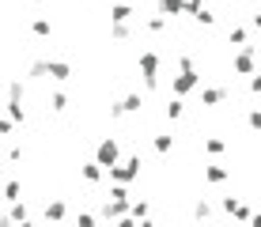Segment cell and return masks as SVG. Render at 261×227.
I'll return each instance as SVG.
<instances>
[{"label": "cell", "mask_w": 261, "mask_h": 227, "mask_svg": "<svg viewBox=\"0 0 261 227\" xmlns=\"http://www.w3.org/2000/svg\"><path fill=\"white\" fill-rule=\"evenodd\" d=\"M246 125H250V133H257V129H261V110H257V106H250V114H246Z\"/></svg>", "instance_id": "obj_32"}, {"label": "cell", "mask_w": 261, "mask_h": 227, "mask_svg": "<svg viewBox=\"0 0 261 227\" xmlns=\"http://www.w3.org/2000/svg\"><path fill=\"white\" fill-rule=\"evenodd\" d=\"M121 159V144L118 140H114V136H106V140H98V148H95V163H98V167H114V163H118Z\"/></svg>", "instance_id": "obj_5"}, {"label": "cell", "mask_w": 261, "mask_h": 227, "mask_svg": "<svg viewBox=\"0 0 261 227\" xmlns=\"http://www.w3.org/2000/svg\"><path fill=\"white\" fill-rule=\"evenodd\" d=\"M80 178H84V182H91V186H98V182L106 178V170L91 159V163H84V167H80Z\"/></svg>", "instance_id": "obj_11"}, {"label": "cell", "mask_w": 261, "mask_h": 227, "mask_svg": "<svg viewBox=\"0 0 261 227\" xmlns=\"http://www.w3.org/2000/svg\"><path fill=\"white\" fill-rule=\"evenodd\" d=\"M227 42H231V45H246V42H250V31H246V27H231Z\"/></svg>", "instance_id": "obj_27"}, {"label": "cell", "mask_w": 261, "mask_h": 227, "mask_svg": "<svg viewBox=\"0 0 261 227\" xmlns=\"http://www.w3.org/2000/svg\"><path fill=\"white\" fill-rule=\"evenodd\" d=\"M140 80H144V87H148V91L159 87V53L155 49H144L140 53Z\"/></svg>", "instance_id": "obj_3"}, {"label": "cell", "mask_w": 261, "mask_h": 227, "mask_svg": "<svg viewBox=\"0 0 261 227\" xmlns=\"http://www.w3.org/2000/svg\"><path fill=\"white\" fill-rule=\"evenodd\" d=\"M193 19H197V23H204V27H212V23H216V15L208 12V8H201V12L193 15Z\"/></svg>", "instance_id": "obj_35"}, {"label": "cell", "mask_w": 261, "mask_h": 227, "mask_svg": "<svg viewBox=\"0 0 261 227\" xmlns=\"http://www.w3.org/2000/svg\"><path fill=\"white\" fill-rule=\"evenodd\" d=\"M31 34H34V38H49V34H53V23L46 19V15H34V19H31Z\"/></svg>", "instance_id": "obj_13"}, {"label": "cell", "mask_w": 261, "mask_h": 227, "mask_svg": "<svg viewBox=\"0 0 261 227\" xmlns=\"http://www.w3.org/2000/svg\"><path fill=\"white\" fill-rule=\"evenodd\" d=\"M227 178H231L227 167H204V182H208V186H223Z\"/></svg>", "instance_id": "obj_14"}, {"label": "cell", "mask_w": 261, "mask_h": 227, "mask_svg": "<svg viewBox=\"0 0 261 227\" xmlns=\"http://www.w3.org/2000/svg\"><path fill=\"white\" fill-rule=\"evenodd\" d=\"M204 152H208V156H223V152H227V140H223V136H208V140H204Z\"/></svg>", "instance_id": "obj_23"}, {"label": "cell", "mask_w": 261, "mask_h": 227, "mask_svg": "<svg viewBox=\"0 0 261 227\" xmlns=\"http://www.w3.org/2000/svg\"><path fill=\"white\" fill-rule=\"evenodd\" d=\"M133 15H137L133 4H110V23H129Z\"/></svg>", "instance_id": "obj_12"}, {"label": "cell", "mask_w": 261, "mask_h": 227, "mask_svg": "<svg viewBox=\"0 0 261 227\" xmlns=\"http://www.w3.org/2000/svg\"><path fill=\"white\" fill-rule=\"evenodd\" d=\"M148 31H151V34H163V31H167V19H163V15H151V19H148Z\"/></svg>", "instance_id": "obj_34"}, {"label": "cell", "mask_w": 261, "mask_h": 227, "mask_svg": "<svg viewBox=\"0 0 261 227\" xmlns=\"http://www.w3.org/2000/svg\"><path fill=\"white\" fill-rule=\"evenodd\" d=\"M0 197H4L8 205H12V201H19V178H8V182H0Z\"/></svg>", "instance_id": "obj_16"}, {"label": "cell", "mask_w": 261, "mask_h": 227, "mask_svg": "<svg viewBox=\"0 0 261 227\" xmlns=\"http://www.w3.org/2000/svg\"><path fill=\"white\" fill-rule=\"evenodd\" d=\"M23 95H27L23 84H19V80H12V84H8V98H12V103H23Z\"/></svg>", "instance_id": "obj_29"}, {"label": "cell", "mask_w": 261, "mask_h": 227, "mask_svg": "<svg viewBox=\"0 0 261 227\" xmlns=\"http://www.w3.org/2000/svg\"><path fill=\"white\" fill-rule=\"evenodd\" d=\"M212 212H216V208H212L208 201H204V197L193 205V220H197V223H208V220H212Z\"/></svg>", "instance_id": "obj_18"}, {"label": "cell", "mask_w": 261, "mask_h": 227, "mask_svg": "<svg viewBox=\"0 0 261 227\" xmlns=\"http://www.w3.org/2000/svg\"><path fill=\"white\" fill-rule=\"evenodd\" d=\"M246 4H250V0H246Z\"/></svg>", "instance_id": "obj_43"}, {"label": "cell", "mask_w": 261, "mask_h": 227, "mask_svg": "<svg viewBox=\"0 0 261 227\" xmlns=\"http://www.w3.org/2000/svg\"><path fill=\"white\" fill-rule=\"evenodd\" d=\"M8 220H12V223H23V220H31V212H27V205L23 201H12V205H8Z\"/></svg>", "instance_id": "obj_17"}, {"label": "cell", "mask_w": 261, "mask_h": 227, "mask_svg": "<svg viewBox=\"0 0 261 227\" xmlns=\"http://www.w3.org/2000/svg\"><path fill=\"white\" fill-rule=\"evenodd\" d=\"M140 110H144V95L140 91H129L125 98L110 103V117H129V114H140Z\"/></svg>", "instance_id": "obj_4"}, {"label": "cell", "mask_w": 261, "mask_h": 227, "mask_svg": "<svg viewBox=\"0 0 261 227\" xmlns=\"http://www.w3.org/2000/svg\"><path fill=\"white\" fill-rule=\"evenodd\" d=\"M163 114L170 117V121H178V117H182V114H186V103H182V98H170V103L163 106Z\"/></svg>", "instance_id": "obj_25"}, {"label": "cell", "mask_w": 261, "mask_h": 227, "mask_svg": "<svg viewBox=\"0 0 261 227\" xmlns=\"http://www.w3.org/2000/svg\"><path fill=\"white\" fill-rule=\"evenodd\" d=\"M151 205L148 201H129V220H148Z\"/></svg>", "instance_id": "obj_21"}, {"label": "cell", "mask_w": 261, "mask_h": 227, "mask_svg": "<svg viewBox=\"0 0 261 227\" xmlns=\"http://www.w3.org/2000/svg\"><path fill=\"white\" fill-rule=\"evenodd\" d=\"M246 87H250V95L257 98V95H261V76H250V80H246Z\"/></svg>", "instance_id": "obj_36"}, {"label": "cell", "mask_w": 261, "mask_h": 227, "mask_svg": "<svg viewBox=\"0 0 261 227\" xmlns=\"http://www.w3.org/2000/svg\"><path fill=\"white\" fill-rule=\"evenodd\" d=\"M227 95H231L227 87H201V106H220L227 103Z\"/></svg>", "instance_id": "obj_9"}, {"label": "cell", "mask_w": 261, "mask_h": 227, "mask_svg": "<svg viewBox=\"0 0 261 227\" xmlns=\"http://www.w3.org/2000/svg\"><path fill=\"white\" fill-rule=\"evenodd\" d=\"M114 227H137V220H129V216H121V220H114Z\"/></svg>", "instance_id": "obj_39"}, {"label": "cell", "mask_w": 261, "mask_h": 227, "mask_svg": "<svg viewBox=\"0 0 261 227\" xmlns=\"http://www.w3.org/2000/svg\"><path fill=\"white\" fill-rule=\"evenodd\" d=\"M110 38L114 42H129L133 38V27L129 23H110Z\"/></svg>", "instance_id": "obj_20"}, {"label": "cell", "mask_w": 261, "mask_h": 227, "mask_svg": "<svg viewBox=\"0 0 261 227\" xmlns=\"http://www.w3.org/2000/svg\"><path fill=\"white\" fill-rule=\"evenodd\" d=\"M231 68H235V76H257V45H239V53L231 57Z\"/></svg>", "instance_id": "obj_2"}, {"label": "cell", "mask_w": 261, "mask_h": 227, "mask_svg": "<svg viewBox=\"0 0 261 227\" xmlns=\"http://www.w3.org/2000/svg\"><path fill=\"white\" fill-rule=\"evenodd\" d=\"M182 4H186V0H159V15L170 23L174 15H182Z\"/></svg>", "instance_id": "obj_15"}, {"label": "cell", "mask_w": 261, "mask_h": 227, "mask_svg": "<svg viewBox=\"0 0 261 227\" xmlns=\"http://www.w3.org/2000/svg\"><path fill=\"white\" fill-rule=\"evenodd\" d=\"M27 76H31V80H46V61H31V68H27Z\"/></svg>", "instance_id": "obj_28"}, {"label": "cell", "mask_w": 261, "mask_h": 227, "mask_svg": "<svg viewBox=\"0 0 261 227\" xmlns=\"http://www.w3.org/2000/svg\"><path fill=\"white\" fill-rule=\"evenodd\" d=\"M76 227H98V216L95 212H80L76 216Z\"/></svg>", "instance_id": "obj_33"}, {"label": "cell", "mask_w": 261, "mask_h": 227, "mask_svg": "<svg viewBox=\"0 0 261 227\" xmlns=\"http://www.w3.org/2000/svg\"><path fill=\"white\" fill-rule=\"evenodd\" d=\"M197 87H201V72H178V76L170 80V95H174V98H186Z\"/></svg>", "instance_id": "obj_6"}, {"label": "cell", "mask_w": 261, "mask_h": 227, "mask_svg": "<svg viewBox=\"0 0 261 227\" xmlns=\"http://www.w3.org/2000/svg\"><path fill=\"white\" fill-rule=\"evenodd\" d=\"M49 110L53 114H65L68 110V95H65V91H53V95H49Z\"/></svg>", "instance_id": "obj_22"}, {"label": "cell", "mask_w": 261, "mask_h": 227, "mask_svg": "<svg viewBox=\"0 0 261 227\" xmlns=\"http://www.w3.org/2000/svg\"><path fill=\"white\" fill-rule=\"evenodd\" d=\"M137 227H155V220H151V216L148 220H137Z\"/></svg>", "instance_id": "obj_40"}, {"label": "cell", "mask_w": 261, "mask_h": 227, "mask_svg": "<svg viewBox=\"0 0 261 227\" xmlns=\"http://www.w3.org/2000/svg\"><path fill=\"white\" fill-rule=\"evenodd\" d=\"M65 216H68V201H65V197H53V201L46 205V220L49 223H61Z\"/></svg>", "instance_id": "obj_10"}, {"label": "cell", "mask_w": 261, "mask_h": 227, "mask_svg": "<svg viewBox=\"0 0 261 227\" xmlns=\"http://www.w3.org/2000/svg\"><path fill=\"white\" fill-rule=\"evenodd\" d=\"M12 227H34V223H31V220H23V223H12Z\"/></svg>", "instance_id": "obj_42"}, {"label": "cell", "mask_w": 261, "mask_h": 227, "mask_svg": "<svg viewBox=\"0 0 261 227\" xmlns=\"http://www.w3.org/2000/svg\"><path fill=\"white\" fill-rule=\"evenodd\" d=\"M151 148H155V152H159V156H167V152H170V148H174V136H170V133H159V136H155V140H151Z\"/></svg>", "instance_id": "obj_24"}, {"label": "cell", "mask_w": 261, "mask_h": 227, "mask_svg": "<svg viewBox=\"0 0 261 227\" xmlns=\"http://www.w3.org/2000/svg\"><path fill=\"white\" fill-rule=\"evenodd\" d=\"M46 76L57 80V84H65V80H72V65L68 61H46Z\"/></svg>", "instance_id": "obj_8"}, {"label": "cell", "mask_w": 261, "mask_h": 227, "mask_svg": "<svg viewBox=\"0 0 261 227\" xmlns=\"http://www.w3.org/2000/svg\"><path fill=\"white\" fill-rule=\"evenodd\" d=\"M140 156H129V159H118L114 167H106V178L114 182V186H133V182L140 178Z\"/></svg>", "instance_id": "obj_1"}, {"label": "cell", "mask_w": 261, "mask_h": 227, "mask_svg": "<svg viewBox=\"0 0 261 227\" xmlns=\"http://www.w3.org/2000/svg\"><path fill=\"white\" fill-rule=\"evenodd\" d=\"M0 227H12V220H8V216H0Z\"/></svg>", "instance_id": "obj_41"}, {"label": "cell", "mask_w": 261, "mask_h": 227, "mask_svg": "<svg viewBox=\"0 0 261 227\" xmlns=\"http://www.w3.org/2000/svg\"><path fill=\"white\" fill-rule=\"evenodd\" d=\"M12 129H15V125H12V121H8V117H0V136H8V133H12Z\"/></svg>", "instance_id": "obj_38"}, {"label": "cell", "mask_w": 261, "mask_h": 227, "mask_svg": "<svg viewBox=\"0 0 261 227\" xmlns=\"http://www.w3.org/2000/svg\"><path fill=\"white\" fill-rule=\"evenodd\" d=\"M178 72H197V61H193V53H182V57H178Z\"/></svg>", "instance_id": "obj_31"}, {"label": "cell", "mask_w": 261, "mask_h": 227, "mask_svg": "<svg viewBox=\"0 0 261 227\" xmlns=\"http://www.w3.org/2000/svg\"><path fill=\"white\" fill-rule=\"evenodd\" d=\"M231 216H235L239 223H250V216H254V208H250L246 201H235V208H231Z\"/></svg>", "instance_id": "obj_26"}, {"label": "cell", "mask_w": 261, "mask_h": 227, "mask_svg": "<svg viewBox=\"0 0 261 227\" xmlns=\"http://www.w3.org/2000/svg\"><path fill=\"white\" fill-rule=\"evenodd\" d=\"M8 159L19 163V159H23V144H12V148H8Z\"/></svg>", "instance_id": "obj_37"}, {"label": "cell", "mask_w": 261, "mask_h": 227, "mask_svg": "<svg viewBox=\"0 0 261 227\" xmlns=\"http://www.w3.org/2000/svg\"><path fill=\"white\" fill-rule=\"evenodd\" d=\"M110 201H133V197H129V186H114V182H110Z\"/></svg>", "instance_id": "obj_30"}, {"label": "cell", "mask_w": 261, "mask_h": 227, "mask_svg": "<svg viewBox=\"0 0 261 227\" xmlns=\"http://www.w3.org/2000/svg\"><path fill=\"white\" fill-rule=\"evenodd\" d=\"M8 121H12V125H23L27 121V110H23V103H12V98H8Z\"/></svg>", "instance_id": "obj_19"}, {"label": "cell", "mask_w": 261, "mask_h": 227, "mask_svg": "<svg viewBox=\"0 0 261 227\" xmlns=\"http://www.w3.org/2000/svg\"><path fill=\"white\" fill-rule=\"evenodd\" d=\"M98 216H102L106 223L121 220V216H129V201H102V208H98Z\"/></svg>", "instance_id": "obj_7"}]
</instances>
